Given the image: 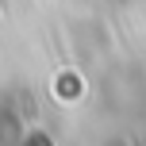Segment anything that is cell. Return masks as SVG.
<instances>
[{"label":"cell","mask_w":146,"mask_h":146,"mask_svg":"<svg viewBox=\"0 0 146 146\" xmlns=\"http://www.w3.org/2000/svg\"><path fill=\"white\" fill-rule=\"evenodd\" d=\"M31 146H50V139H42V135H38V139L31 142Z\"/></svg>","instance_id":"1"}]
</instances>
